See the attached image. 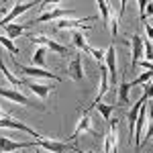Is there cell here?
I'll return each instance as SVG.
<instances>
[{"label": "cell", "mask_w": 153, "mask_h": 153, "mask_svg": "<svg viewBox=\"0 0 153 153\" xmlns=\"http://www.w3.org/2000/svg\"><path fill=\"white\" fill-rule=\"evenodd\" d=\"M41 6V14L35 19V23H47V21H53V19H63V16H74L78 12L74 8H61L59 2H43L39 4Z\"/></svg>", "instance_id": "obj_1"}, {"label": "cell", "mask_w": 153, "mask_h": 153, "mask_svg": "<svg viewBox=\"0 0 153 153\" xmlns=\"http://www.w3.org/2000/svg\"><path fill=\"white\" fill-rule=\"evenodd\" d=\"M0 96L6 98V100H10V102H16V104H21V106H29V108H37V110H45L43 104H37V102H33V100H29L23 92L12 90V88L8 90V88H2V86H0Z\"/></svg>", "instance_id": "obj_2"}, {"label": "cell", "mask_w": 153, "mask_h": 153, "mask_svg": "<svg viewBox=\"0 0 153 153\" xmlns=\"http://www.w3.org/2000/svg\"><path fill=\"white\" fill-rule=\"evenodd\" d=\"M0 129H12V131H23V133H29V135H33L37 139H45V135L43 133H39V131L31 129L29 125H25L23 120H19V118H12L10 114L6 118H0Z\"/></svg>", "instance_id": "obj_3"}, {"label": "cell", "mask_w": 153, "mask_h": 153, "mask_svg": "<svg viewBox=\"0 0 153 153\" xmlns=\"http://www.w3.org/2000/svg\"><path fill=\"white\" fill-rule=\"evenodd\" d=\"M33 43H37L39 47H45L47 51H53V53H57V55H68L70 53V49L65 47V45H61V43H57V41H53L51 37L47 35H37V37H29Z\"/></svg>", "instance_id": "obj_4"}, {"label": "cell", "mask_w": 153, "mask_h": 153, "mask_svg": "<svg viewBox=\"0 0 153 153\" xmlns=\"http://www.w3.org/2000/svg\"><path fill=\"white\" fill-rule=\"evenodd\" d=\"M94 16H84V19H61V21H57V27L59 31H65V29H74V31H90L92 29V25H88L90 21H92Z\"/></svg>", "instance_id": "obj_5"}, {"label": "cell", "mask_w": 153, "mask_h": 153, "mask_svg": "<svg viewBox=\"0 0 153 153\" xmlns=\"http://www.w3.org/2000/svg\"><path fill=\"white\" fill-rule=\"evenodd\" d=\"M37 147H43V149H47L51 153H68V151H74L76 147L68 141H53V139H37L35 141Z\"/></svg>", "instance_id": "obj_6"}, {"label": "cell", "mask_w": 153, "mask_h": 153, "mask_svg": "<svg viewBox=\"0 0 153 153\" xmlns=\"http://www.w3.org/2000/svg\"><path fill=\"white\" fill-rule=\"evenodd\" d=\"M90 110L92 108H86L82 112V117H80V123L76 125V131L70 135V139H68V143L70 141H76L78 137H82V135H86V133H94V127H92V118H90Z\"/></svg>", "instance_id": "obj_7"}, {"label": "cell", "mask_w": 153, "mask_h": 153, "mask_svg": "<svg viewBox=\"0 0 153 153\" xmlns=\"http://www.w3.org/2000/svg\"><path fill=\"white\" fill-rule=\"evenodd\" d=\"M14 68L25 74V76H31V78H45V80H53V82H61L57 74H51L45 68H29V65H21V63H14Z\"/></svg>", "instance_id": "obj_8"}, {"label": "cell", "mask_w": 153, "mask_h": 153, "mask_svg": "<svg viewBox=\"0 0 153 153\" xmlns=\"http://www.w3.org/2000/svg\"><path fill=\"white\" fill-rule=\"evenodd\" d=\"M117 147H118V120L112 118L110 131L106 133V137H104V149H102V153H117Z\"/></svg>", "instance_id": "obj_9"}, {"label": "cell", "mask_w": 153, "mask_h": 153, "mask_svg": "<svg viewBox=\"0 0 153 153\" xmlns=\"http://www.w3.org/2000/svg\"><path fill=\"white\" fill-rule=\"evenodd\" d=\"M39 2H25V4H12V8L8 12H6V16L0 21V27H8V25L16 19V16H21L23 12H27V10H31L33 6H37Z\"/></svg>", "instance_id": "obj_10"}, {"label": "cell", "mask_w": 153, "mask_h": 153, "mask_svg": "<svg viewBox=\"0 0 153 153\" xmlns=\"http://www.w3.org/2000/svg\"><path fill=\"white\" fill-rule=\"evenodd\" d=\"M143 39L141 35H133L131 37V51H133V59H131V68L129 70H137L139 61H141V55H143Z\"/></svg>", "instance_id": "obj_11"}, {"label": "cell", "mask_w": 153, "mask_h": 153, "mask_svg": "<svg viewBox=\"0 0 153 153\" xmlns=\"http://www.w3.org/2000/svg\"><path fill=\"white\" fill-rule=\"evenodd\" d=\"M68 74H70V78L74 82L84 80V68H82V55H80V53L70 59V63H68Z\"/></svg>", "instance_id": "obj_12"}, {"label": "cell", "mask_w": 153, "mask_h": 153, "mask_svg": "<svg viewBox=\"0 0 153 153\" xmlns=\"http://www.w3.org/2000/svg\"><path fill=\"white\" fill-rule=\"evenodd\" d=\"M104 65L110 71V82L114 84L117 82V49H114V45H110L104 51Z\"/></svg>", "instance_id": "obj_13"}, {"label": "cell", "mask_w": 153, "mask_h": 153, "mask_svg": "<svg viewBox=\"0 0 153 153\" xmlns=\"http://www.w3.org/2000/svg\"><path fill=\"white\" fill-rule=\"evenodd\" d=\"M33 147H37L35 143H16L12 139L0 137V153H12L16 149H33Z\"/></svg>", "instance_id": "obj_14"}, {"label": "cell", "mask_w": 153, "mask_h": 153, "mask_svg": "<svg viewBox=\"0 0 153 153\" xmlns=\"http://www.w3.org/2000/svg\"><path fill=\"white\" fill-rule=\"evenodd\" d=\"M27 88H29L31 92H35L41 100H47V96L55 90V86H53V84H31V82L27 84Z\"/></svg>", "instance_id": "obj_15"}, {"label": "cell", "mask_w": 153, "mask_h": 153, "mask_svg": "<svg viewBox=\"0 0 153 153\" xmlns=\"http://www.w3.org/2000/svg\"><path fill=\"white\" fill-rule=\"evenodd\" d=\"M125 6H127V2L120 4V10H114L112 6H108V29H110L112 35L118 33V16H120V12L125 10Z\"/></svg>", "instance_id": "obj_16"}, {"label": "cell", "mask_w": 153, "mask_h": 153, "mask_svg": "<svg viewBox=\"0 0 153 153\" xmlns=\"http://www.w3.org/2000/svg\"><path fill=\"white\" fill-rule=\"evenodd\" d=\"M71 45L78 51H90V45L86 43V31H74L71 33Z\"/></svg>", "instance_id": "obj_17"}, {"label": "cell", "mask_w": 153, "mask_h": 153, "mask_svg": "<svg viewBox=\"0 0 153 153\" xmlns=\"http://www.w3.org/2000/svg\"><path fill=\"white\" fill-rule=\"evenodd\" d=\"M131 82H127V78L118 84V104H129V94H131Z\"/></svg>", "instance_id": "obj_18"}, {"label": "cell", "mask_w": 153, "mask_h": 153, "mask_svg": "<svg viewBox=\"0 0 153 153\" xmlns=\"http://www.w3.org/2000/svg\"><path fill=\"white\" fill-rule=\"evenodd\" d=\"M27 31V25H21V23H10L8 27H6V37L10 39V41H14L16 37H21Z\"/></svg>", "instance_id": "obj_19"}, {"label": "cell", "mask_w": 153, "mask_h": 153, "mask_svg": "<svg viewBox=\"0 0 153 153\" xmlns=\"http://www.w3.org/2000/svg\"><path fill=\"white\" fill-rule=\"evenodd\" d=\"M33 63L37 68H45L47 65V49L45 47H37L33 53Z\"/></svg>", "instance_id": "obj_20"}, {"label": "cell", "mask_w": 153, "mask_h": 153, "mask_svg": "<svg viewBox=\"0 0 153 153\" xmlns=\"http://www.w3.org/2000/svg\"><path fill=\"white\" fill-rule=\"evenodd\" d=\"M0 71L4 74V78H6V80H8V82H10L12 86H27V84H29V82H23V80L14 78V76H12L10 71H8V68L4 65V61H2V57H0Z\"/></svg>", "instance_id": "obj_21"}, {"label": "cell", "mask_w": 153, "mask_h": 153, "mask_svg": "<svg viewBox=\"0 0 153 153\" xmlns=\"http://www.w3.org/2000/svg\"><path fill=\"white\" fill-rule=\"evenodd\" d=\"M90 108H96V110H98L106 120H110L112 112H114V106H112V104H104V102H96V104H92Z\"/></svg>", "instance_id": "obj_22"}, {"label": "cell", "mask_w": 153, "mask_h": 153, "mask_svg": "<svg viewBox=\"0 0 153 153\" xmlns=\"http://www.w3.org/2000/svg\"><path fill=\"white\" fill-rule=\"evenodd\" d=\"M0 45L6 49V51H10L12 55H19V53H21V49L14 45V41H10L6 35H0Z\"/></svg>", "instance_id": "obj_23"}, {"label": "cell", "mask_w": 153, "mask_h": 153, "mask_svg": "<svg viewBox=\"0 0 153 153\" xmlns=\"http://www.w3.org/2000/svg\"><path fill=\"white\" fill-rule=\"evenodd\" d=\"M147 135L143 137V143H147L149 139H153V106L147 110Z\"/></svg>", "instance_id": "obj_24"}, {"label": "cell", "mask_w": 153, "mask_h": 153, "mask_svg": "<svg viewBox=\"0 0 153 153\" xmlns=\"http://www.w3.org/2000/svg\"><path fill=\"white\" fill-rule=\"evenodd\" d=\"M149 80H153V71H143L141 76H137V80H133L131 86H139V84H147Z\"/></svg>", "instance_id": "obj_25"}, {"label": "cell", "mask_w": 153, "mask_h": 153, "mask_svg": "<svg viewBox=\"0 0 153 153\" xmlns=\"http://www.w3.org/2000/svg\"><path fill=\"white\" fill-rule=\"evenodd\" d=\"M104 51H106V49L90 47V51H88V53H90V55H92V57H94L96 61H98V63H104Z\"/></svg>", "instance_id": "obj_26"}, {"label": "cell", "mask_w": 153, "mask_h": 153, "mask_svg": "<svg viewBox=\"0 0 153 153\" xmlns=\"http://www.w3.org/2000/svg\"><path fill=\"white\" fill-rule=\"evenodd\" d=\"M143 47H145V55H147L145 61L151 63L153 61V45H151V41H149V39H143Z\"/></svg>", "instance_id": "obj_27"}, {"label": "cell", "mask_w": 153, "mask_h": 153, "mask_svg": "<svg viewBox=\"0 0 153 153\" xmlns=\"http://www.w3.org/2000/svg\"><path fill=\"white\" fill-rule=\"evenodd\" d=\"M98 10H100V14H102V19H104V23H106V27H108V4H106L104 0L98 2Z\"/></svg>", "instance_id": "obj_28"}, {"label": "cell", "mask_w": 153, "mask_h": 153, "mask_svg": "<svg viewBox=\"0 0 153 153\" xmlns=\"http://www.w3.org/2000/svg\"><path fill=\"white\" fill-rule=\"evenodd\" d=\"M143 25H145V33H147V39H149V41L153 43V27H151L149 23H143Z\"/></svg>", "instance_id": "obj_29"}, {"label": "cell", "mask_w": 153, "mask_h": 153, "mask_svg": "<svg viewBox=\"0 0 153 153\" xmlns=\"http://www.w3.org/2000/svg\"><path fill=\"white\" fill-rule=\"evenodd\" d=\"M151 14H153V2H147V6H145V21H147Z\"/></svg>", "instance_id": "obj_30"}, {"label": "cell", "mask_w": 153, "mask_h": 153, "mask_svg": "<svg viewBox=\"0 0 153 153\" xmlns=\"http://www.w3.org/2000/svg\"><path fill=\"white\" fill-rule=\"evenodd\" d=\"M6 117H8V114H6V112H4V110L0 108V118H6Z\"/></svg>", "instance_id": "obj_31"}, {"label": "cell", "mask_w": 153, "mask_h": 153, "mask_svg": "<svg viewBox=\"0 0 153 153\" xmlns=\"http://www.w3.org/2000/svg\"><path fill=\"white\" fill-rule=\"evenodd\" d=\"M0 14H4V16H6V8H4V6H0Z\"/></svg>", "instance_id": "obj_32"}, {"label": "cell", "mask_w": 153, "mask_h": 153, "mask_svg": "<svg viewBox=\"0 0 153 153\" xmlns=\"http://www.w3.org/2000/svg\"><path fill=\"white\" fill-rule=\"evenodd\" d=\"M35 153H41V151H35Z\"/></svg>", "instance_id": "obj_33"}]
</instances>
